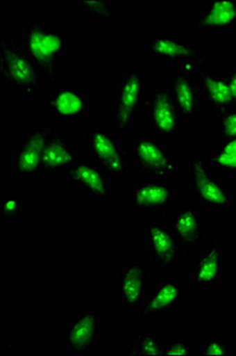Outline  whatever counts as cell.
Segmentation results:
<instances>
[{"mask_svg":"<svg viewBox=\"0 0 236 356\" xmlns=\"http://www.w3.org/2000/svg\"><path fill=\"white\" fill-rule=\"evenodd\" d=\"M22 43L33 57L48 86L56 87L60 61L67 55V31L51 28L44 19L33 18L25 25Z\"/></svg>","mask_w":236,"mask_h":356,"instance_id":"cell-1","label":"cell"},{"mask_svg":"<svg viewBox=\"0 0 236 356\" xmlns=\"http://www.w3.org/2000/svg\"><path fill=\"white\" fill-rule=\"evenodd\" d=\"M0 82L25 97H36L43 85L41 70L22 41L4 37L0 43Z\"/></svg>","mask_w":236,"mask_h":356,"instance_id":"cell-2","label":"cell"},{"mask_svg":"<svg viewBox=\"0 0 236 356\" xmlns=\"http://www.w3.org/2000/svg\"><path fill=\"white\" fill-rule=\"evenodd\" d=\"M130 156L135 170L144 177L170 181L180 168L172 156L171 147L155 134H135L130 143Z\"/></svg>","mask_w":236,"mask_h":356,"instance_id":"cell-3","label":"cell"},{"mask_svg":"<svg viewBox=\"0 0 236 356\" xmlns=\"http://www.w3.org/2000/svg\"><path fill=\"white\" fill-rule=\"evenodd\" d=\"M190 188L200 206L209 209H232L234 207L232 191L228 183L220 177L200 152L189 154Z\"/></svg>","mask_w":236,"mask_h":356,"instance_id":"cell-4","label":"cell"},{"mask_svg":"<svg viewBox=\"0 0 236 356\" xmlns=\"http://www.w3.org/2000/svg\"><path fill=\"white\" fill-rule=\"evenodd\" d=\"M145 89L143 70L126 68L120 74L113 104V127L119 134H126L135 125L145 102Z\"/></svg>","mask_w":236,"mask_h":356,"instance_id":"cell-5","label":"cell"},{"mask_svg":"<svg viewBox=\"0 0 236 356\" xmlns=\"http://www.w3.org/2000/svg\"><path fill=\"white\" fill-rule=\"evenodd\" d=\"M86 151L90 159L110 175L122 178L128 170L130 149H126L118 136L101 125L90 127L86 134Z\"/></svg>","mask_w":236,"mask_h":356,"instance_id":"cell-6","label":"cell"},{"mask_svg":"<svg viewBox=\"0 0 236 356\" xmlns=\"http://www.w3.org/2000/svg\"><path fill=\"white\" fill-rule=\"evenodd\" d=\"M147 54L164 65L178 67V70L192 76L209 65V58L190 40L183 37H151Z\"/></svg>","mask_w":236,"mask_h":356,"instance_id":"cell-7","label":"cell"},{"mask_svg":"<svg viewBox=\"0 0 236 356\" xmlns=\"http://www.w3.org/2000/svg\"><path fill=\"white\" fill-rule=\"evenodd\" d=\"M143 231L147 250L155 266L170 273L178 271L187 253L170 227L157 220H147L144 222Z\"/></svg>","mask_w":236,"mask_h":356,"instance_id":"cell-8","label":"cell"},{"mask_svg":"<svg viewBox=\"0 0 236 356\" xmlns=\"http://www.w3.org/2000/svg\"><path fill=\"white\" fill-rule=\"evenodd\" d=\"M144 107L147 122L155 136L169 138L180 134L183 119L169 87L155 86L145 99Z\"/></svg>","mask_w":236,"mask_h":356,"instance_id":"cell-9","label":"cell"},{"mask_svg":"<svg viewBox=\"0 0 236 356\" xmlns=\"http://www.w3.org/2000/svg\"><path fill=\"white\" fill-rule=\"evenodd\" d=\"M53 127L42 124L29 131L13 154L11 171L22 181H33L43 174V151Z\"/></svg>","mask_w":236,"mask_h":356,"instance_id":"cell-10","label":"cell"},{"mask_svg":"<svg viewBox=\"0 0 236 356\" xmlns=\"http://www.w3.org/2000/svg\"><path fill=\"white\" fill-rule=\"evenodd\" d=\"M101 309H83L65 325L63 344L73 355H90L95 350L101 330Z\"/></svg>","mask_w":236,"mask_h":356,"instance_id":"cell-11","label":"cell"},{"mask_svg":"<svg viewBox=\"0 0 236 356\" xmlns=\"http://www.w3.org/2000/svg\"><path fill=\"white\" fill-rule=\"evenodd\" d=\"M176 199L175 188L165 179L149 178L130 186V207L142 214H159L165 218Z\"/></svg>","mask_w":236,"mask_h":356,"instance_id":"cell-12","label":"cell"},{"mask_svg":"<svg viewBox=\"0 0 236 356\" xmlns=\"http://www.w3.org/2000/svg\"><path fill=\"white\" fill-rule=\"evenodd\" d=\"M227 268V247L222 235H215L201 250L190 268V283L195 286H217Z\"/></svg>","mask_w":236,"mask_h":356,"instance_id":"cell-13","label":"cell"},{"mask_svg":"<svg viewBox=\"0 0 236 356\" xmlns=\"http://www.w3.org/2000/svg\"><path fill=\"white\" fill-rule=\"evenodd\" d=\"M67 181L87 197L96 201L115 199V191L110 184V175L92 159H78L65 171Z\"/></svg>","mask_w":236,"mask_h":356,"instance_id":"cell-14","label":"cell"},{"mask_svg":"<svg viewBox=\"0 0 236 356\" xmlns=\"http://www.w3.org/2000/svg\"><path fill=\"white\" fill-rule=\"evenodd\" d=\"M48 113L60 124L83 120L90 114V102L83 89L78 86H56L48 100Z\"/></svg>","mask_w":236,"mask_h":356,"instance_id":"cell-15","label":"cell"},{"mask_svg":"<svg viewBox=\"0 0 236 356\" xmlns=\"http://www.w3.org/2000/svg\"><path fill=\"white\" fill-rule=\"evenodd\" d=\"M184 295L185 286L182 280L175 275H165L147 293L140 307L142 318L150 321L157 316L170 315L178 308Z\"/></svg>","mask_w":236,"mask_h":356,"instance_id":"cell-16","label":"cell"},{"mask_svg":"<svg viewBox=\"0 0 236 356\" xmlns=\"http://www.w3.org/2000/svg\"><path fill=\"white\" fill-rule=\"evenodd\" d=\"M149 268L143 261H132L122 267L117 286L118 298L124 307L130 310L140 309L146 298Z\"/></svg>","mask_w":236,"mask_h":356,"instance_id":"cell-17","label":"cell"},{"mask_svg":"<svg viewBox=\"0 0 236 356\" xmlns=\"http://www.w3.org/2000/svg\"><path fill=\"white\" fill-rule=\"evenodd\" d=\"M167 225L187 254L203 241V218L195 207H179L170 214Z\"/></svg>","mask_w":236,"mask_h":356,"instance_id":"cell-18","label":"cell"},{"mask_svg":"<svg viewBox=\"0 0 236 356\" xmlns=\"http://www.w3.org/2000/svg\"><path fill=\"white\" fill-rule=\"evenodd\" d=\"M78 157L76 146L62 131L53 129L43 151V174L58 176L69 169Z\"/></svg>","mask_w":236,"mask_h":356,"instance_id":"cell-19","label":"cell"},{"mask_svg":"<svg viewBox=\"0 0 236 356\" xmlns=\"http://www.w3.org/2000/svg\"><path fill=\"white\" fill-rule=\"evenodd\" d=\"M196 83L200 89L202 102L212 113L221 114L234 106L232 94L224 74L204 68L194 75Z\"/></svg>","mask_w":236,"mask_h":356,"instance_id":"cell-20","label":"cell"},{"mask_svg":"<svg viewBox=\"0 0 236 356\" xmlns=\"http://www.w3.org/2000/svg\"><path fill=\"white\" fill-rule=\"evenodd\" d=\"M172 97L178 107L179 114L183 120H195L200 115L202 108V97L200 89L196 83L195 77L184 73L182 70H176L170 77V86Z\"/></svg>","mask_w":236,"mask_h":356,"instance_id":"cell-21","label":"cell"},{"mask_svg":"<svg viewBox=\"0 0 236 356\" xmlns=\"http://www.w3.org/2000/svg\"><path fill=\"white\" fill-rule=\"evenodd\" d=\"M192 29L208 31H230L236 29V0H210L202 13L192 19Z\"/></svg>","mask_w":236,"mask_h":356,"instance_id":"cell-22","label":"cell"},{"mask_svg":"<svg viewBox=\"0 0 236 356\" xmlns=\"http://www.w3.org/2000/svg\"><path fill=\"white\" fill-rule=\"evenodd\" d=\"M215 169L229 176H236V138L220 140L207 158Z\"/></svg>","mask_w":236,"mask_h":356,"instance_id":"cell-23","label":"cell"},{"mask_svg":"<svg viewBox=\"0 0 236 356\" xmlns=\"http://www.w3.org/2000/svg\"><path fill=\"white\" fill-rule=\"evenodd\" d=\"M164 342L162 336L153 332H135L132 343L127 347L130 356L163 355Z\"/></svg>","mask_w":236,"mask_h":356,"instance_id":"cell-24","label":"cell"},{"mask_svg":"<svg viewBox=\"0 0 236 356\" xmlns=\"http://www.w3.org/2000/svg\"><path fill=\"white\" fill-rule=\"evenodd\" d=\"M76 8L86 13L88 18L110 19L115 18V4L110 0H78Z\"/></svg>","mask_w":236,"mask_h":356,"instance_id":"cell-25","label":"cell"},{"mask_svg":"<svg viewBox=\"0 0 236 356\" xmlns=\"http://www.w3.org/2000/svg\"><path fill=\"white\" fill-rule=\"evenodd\" d=\"M199 353L203 356H229L233 352L228 342L217 336H209L201 343Z\"/></svg>","mask_w":236,"mask_h":356,"instance_id":"cell-26","label":"cell"},{"mask_svg":"<svg viewBox=\"0 0 236 356\" xmlns=\"http://www.w3.org/2000/svg\"><path fill=\"white\" fill-rule=\"evenodd\" d=\"M219 136L220 140L236 138V106L219 114Z\"/></svg>","mask_w":236,"mask_h":356,"instance_id":"cell-27","label":"cell"},{"mask_svg":"<svg viewBox=\"0 0 236 356\" xmlns=\"http://www.w3.org/2000/svg\"><path fill=\"white\" fill-rule=\"evenodd\" d=\"M164 356L192 355V344L187 336H174L171 340L164 343Z\"/></svg>","mask_w":236,"mask_h":356,"instance_id":"cell-28","label":"cell"},{"mask_svg":"<svg viewBox=\"0 0 236 356\" xmlns=\"http://www.w3.org/2000/svg\"><path fill=\"white\" fill-rule=\"evenodd\" d=\"M23 202L21 199L6 196L0 202V215L4 221H15L21 218Z\"/></svg>","mask_w":236,"mask_h":356,"instance_id":"cell-29","label":"cell"},{"mask_svg":"<svg viewBox=\"0 0 236 356\" xmlns=\"http://www.w3.org/2000/svg\"><path fill=\"white\" fill-rule=\"evenodd\" d=\"M224 76L228 83L229 90L232 94L233 104L236 106V67H233L227 70L226 73H224Z\"/></svg>","mask_w":236,"mask_h":356,"instance_id":"cell-30","label":"cell"},{"mask_svg":"<svg viewBox=\"0 0 236 356\" xmlns=\"http://www.w3.org/2000/svg\"><path fill=\"white\" fill-rule=\"evenodd\" d=\"M235 222H236V218H235Z\"/></svg>","mask_w":236,"mask_h":356,"instance_id":"cell-31","label":"cell"}]
</instances>
